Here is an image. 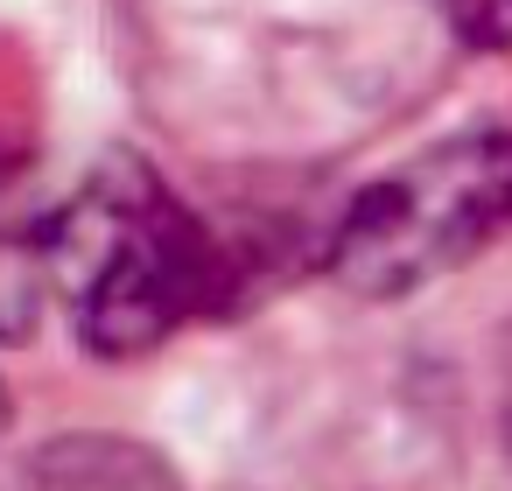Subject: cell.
I'll list each match as a JSON object with an SVG mask.
<instances>
[{
    "label": "cell",
    "instance_id": "6da1fadb",
    "mask_svg": "<svg viewBox=\"0 0 512 491\" xmlns=\"http://www.w3.org/2000/svg\"><path fill=\"white\" fill-rule=\"evenodd\" d=\"M50 274L99 358H141L232 295V253L134 155H113L50 225Z\"/></svg>",
    "mask_w": 512,
    "mask_h": 491
},
{
    "label": "cell",
    "instance_id": "7a4b0ae2",
    "mask_svg": "<svg viewBox=\"0 0 512 491\" xmlns=\"http://www.w3.org/2000/svg\"><path fill=\"white\" fill-rule=\"evenodd\" d=\"M512 218V134L470 127L365 183L330 225V274L365 302H400L456 274Z\"/></svg>",
    "mask_w": 512,
    "mask_h": 491
},
{
    "label": "cell",
    "instance_id": "3957f363",
    "mask_svg": "<svg viewBox=\"0 0 512 491\" xmlns=\"http://www.w3.org/2000/svg\"><path fill=\"white\" fill-rule=\"evenodd\" d=\"M22 491H176V477L162 470V456L134 449V442H106V435H78L57 442L29 463Z\"/></svg>",
    "mask_w": 512,
    "mask_h": 491
},
{
    "label": "cell",
    "instance_id": "277c9868",
    "mask_svg": "<svg viewBox=\"0 0 512 491\" xmlns=\"http://www.w3.org/2000/svg\"><path fill=\"white\" fill-rule=\"evenodd\" d=\"M442 15L470 50H512V0H442Z\"/></svg>",
    "mask_w": 512,
    "mask_h": 491
},
{
    "label": "cell",
    "instance_id": "5b68a950",
    "mask_svg": "<svg viewBox=\"0 0 512 491\" xmlns=\"http://www.w3.org/2000/svg\"><path fill=\"white\" fill-rule=\"evenodd\" d=\"M0 428H8V386H0Z\"/></svg>",
    "mask_w": 512,
    "mask_h": 491
}]
</instances>
